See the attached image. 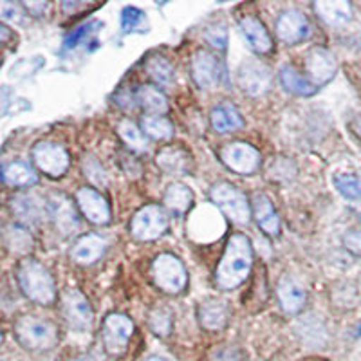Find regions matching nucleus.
I'll return each instance as SVG.
<instances>
[{
	"label": "nucleus",
	"instance_id": "obj_1",
	"mask_svg": "<svg viewBox=\"0 0 361 361\" xmlns=\"http://www.w3.org/2000/svg\"><path fill=\"white\" fill-rule=\"evenodd\" d=\"M251 264H253V250H251L250 238L240 233L233 235L228 240L224 257L217 267L215 280H217L219 288H238L250 275Z\"/></svg>",
	"mask_w": 361,
	"mask_h": 361
},
{
	"label": "nucleus",
	"instance_id": "obj_2",
	"mask_svg": "<svg viewBox=\"0 0 361 361\" xmlns=\"http://www.w3.org/2000/svg\"><path fill=\"white\" fill-rule=\"evenodd\" d=\"M17 279L22 293L29 300L37 302V304L49 305L56 298V288H54L53 276L37 260H20V264L17 267Z\"/></svg>",
	"mask_w": 361,
	"mask_h": 361
},
{
	"label": "nucleus",
	"instance_id": "obj_3",
	"mask_svg": "<svg viewBox=\"0 0 361 361\" xmlns=\"http://www.w3.org/2000/svg\"><path fill=\"white\" fill-rule=\"evenodd\" d=\"M15 334L25 349L49 350L58 343V331L51 322L38 316H24L15 324Z\"/></svg>",
	"mask_w": 361,
	"mask_h": 361
},
{
	"label": "nucleus",
	"instance_id": "obj_4",
	"mask_svg": "<svg viewBox=\"0 0 361 361\" xmlns=\"http://www.w3.org/2000/svg\"><path fill=\"white\" fill-rule=\"evenodd\" d=\"M152 276L157 288L163 289L164 293H170V295H177V293L183 291L186 288V282H188V275H186L183 262L170 253L159 255L154 260Z\"/></svg>",
	"mask_w": 361,
	"mask_h": 361
},
{
	"label": "nucleus",
	"instance_id": "obj_5",
	"mask_svg": "<svg viewBox=\"0 0 361 361\" xmlns=\"http://www.w3.org/2000/svg\"><path fill=\"white\" fill-rule=\"evenodd\" d=\"M169 228V217L164 209L156 204H148L134 215L130 231L137 240H156Z\"/></svg>",
	"mask_w": 361,
	"mask_h": 361
},
{
	"label": "nucleus",
	"instance_id": "obj_6",
	"mask_svg": "<svg viewBox=\"0 0 361 361\" xmlns=\"http://www.w3.org/2000/svg\"><path fill=\"white\" fill-rule=\"evenodd\" d=\"M209 195H212V201L233 222L246 224L250 221V206H247L246 197L235 186L228 183H219L212 188Z\"/></svg>",
	"mask_w": 361,
	"mask_h": 361
},
{
	"label": "nucleus",
	"instance_id": "obj_7",
	"mask_svg": "<svg viewBox=\"0 0 361 361\" xmlns=\"http://www.w3.org/2000/svg\"><path fill=\"white\" fill-rule=\"evenodd\" d=\"M134 333V324L125 314H109L103 322V343L111 356H121L127 350L128 340Z\"/></svg>",
	"mask_w": 361,
	"mask_h": 361
},
{
	"label": "nucleus",
	"instance_id": "obj_8",
	"mask_svg": "<svg viewBox=\"0 0 361 361\" xmlns=\"http://www.w3.org/2000/svg\"><path fill=\"white\" fill-rule=\"evenodd\" d=\"M31 156L38 169L49 177L63 176L69 169V154L66 152V148L56 143L44 141V143L35 145Z\"/></svg>",
	"mask_w": 361,
	"mask_h": 361
},
{
	"label": "nucleus",
	"instance_id": "obj_9",
	"mask_svg": "<svg viewBox=\"0 0 361 361\" xmlns=\"http://www.w3.org/2000/svg\"><path fill=\"white\" fill-rule=\"evenodd\" d=\"M221 159L228 169L243 173V176L253 173L260 166L259 150L247 143H240V141L222 147Z\"/></svg>",
	"mask_w": 361,
	"mask_h": 361
},
{
	"label": "nucleus",
	"instance_id": "obj_10",
	"mask_svg": "<svg viewBox=\"0 0 361 361\" xmlns=\"http://www.w3.org/2000/svg\"><path fill=\"white\" fill-rule=\"evenodd\" d=\"M237 82L238 87L250 96H262L271 87V71L262 62L247 60L238 67Z\"/></svg>",
	"mask_w": 361,
	"mask_h": 361
},
{
	"label": "nucleus",
	"instance_id": "obj_11",
	"mask_svg": "<svg viewBox=\"0 0 361 361\" xmlns=\"http://www.w3.org/2000/svg\"><path fill=\"white\" fill-rule=\"evenodd\" d=\"M63 314L66 320L73 329L85 331L92 324V309L89 305V300L76 289H71L63 295Z\"/></svg>",
	"mask_w": 361,
	"mask_h": 361
},
{
	"label": "nucleus",
	"instance_id": "obj_12",
	"mask_svg": "<svg viewBox=\"0 0 361 361\" xmlns=\"http://www.w3.org/2000/svg\"><path fill=\"white\" fill-rule=\"evenodd\" d=\"M311 33V25L305 15L300 11L289 9L283 11L276 20V35L286 44H298V42L305 40Z\"/></svg>",
	"mask_w": 361,
	"mask_h": 361
},
{
	"label": "nucleus",
	"instance_id": "obj_13",
	"mask_svg": "<svg viewBox=\"0 0 361 361\" xmlns=\"http://www.w3.org/2000/svg\"><path fill=\"white\" fill-rule=\"evenodd\" d=\"M221 63L208 51H197L192 60L193 82L201 89H212L221 82Z\"/></svg>",
	"mask_w": 361,
	"mask_h": 361
},
{
	"label": "nucleus",
	"instance_id": "obj_14",
	"mask_svg": "<svg viewBox=\"0 0 361 361\" xmlns=\"http://www.w3.org/2000/svg\"><path fill=\"white\" fill-rule=\"evenodd\" d=\"M76 202L82 209L83 217L92 224H107L111 221V208L107 201L92 188H82L76 193Z\"/></svg>",
	"mask_w": 361,
	"mask_h": 361
},
{
	"label": "nucleus",
	"instance_id": "obj_15",
	"mask_svg": "<svg viewBox=\"0 0 361 361\" xmlns=\"http://www.w3.org/2000/svg\"><path fill=\"white\" fill-rule=\"evenodd\" d=\"M11 208L17 217L27 224H37L44 221L45 215H49V204H45L37 193H18L11 199Z\"/></svg>",
	"mask_w": 361,
	"mask_h": 361
},
{
	"label": "nucleus",
	"instance_id": "obj_16",
	"mask_svg": "<svg viewBox=\"0 0 361 361\" xmlns=\"http://www.w3.org/2000/svg\"><path fill=\"white\" fill-rule=\"evenodd\" d=\"M305 69L309 73V80L316 87H320L334 78V74H336V60H334V56L329 51L314 49L309 53Z\"/></svg>",
	"mask_w": 361,
	"mask_h": 361
},
{
	"label": "nucleus",
	"instance_id": "obj_17",
	"mask_svg": "<svg viewBox=\"0 0 361 361\" xmlns=\"http://www.w3.org/2000/svg\"><path fill=\"white\" fill-rule=\"evenodd\" d=\"M49 217H53L54 226L63 235L73 233L78 228V217L74 212L73 204L63 195H53L49 201Z\"/></svg>",
	"mask_w": 361,
	"mask_h": 361
},
{
	"label": "nucleus",
	"instance_id": "obj_18",
	"mask_svg": "<svg viewBox=\"0 0 361 361\" xmlns=\"http://www.w3.org/2000/svg\"><path fill=\"white\" fill-rule=\"evenodd\" d=\"M105 247H107L105 238H102L99 235H85L73 246L71 259L82 266H87V264L96 262L105 253Z\"/></svg>",
	"mask_w": 361,
	"mask_h": 361
},
{
	"label": "nucleus",
	"instance_id": "obj_19",
	"mask_svg": "<svg viewBox=\"0 0 361 361\" xmlns=\"http://www.w3.org/2000/svg\"><path fill=\"white\" fill-rule=\"evenodd\" d=\"M251 206H253L255 221L262 228V231H266L267 235H279V215H276L275 208H273L269 199L264 193H255L253 199H251Z\"/></svg>",
	"mask_w": 361,
	"mask_h": 361
},
{
	"label": "nucleus",
	"instance_id": "obj_20",
	"mask_svg": "<svg viewBox=\"0 0 361 361\" xmlns=\"http://www.w3.org/2000/svg\"><path fill=\"white\" fill-rule=\"evenodd\" d=\"M197 316L202 327L208 329V331H219L228 324L230 307L221 300H206L199 305Z\"/></svg>",
	"mask_w": 361,
	"mask_h": 361
},
{
	"label": "nucleus",
	"instance_id": "obj_21",
	"mask_svg": "<svg viewBox=\"0 0 361 361\" xmlns=\"http://www.w3.org/2000/svg\"><path fill=\"white\" fill-rule=\"evenodd\" d=\"M240 31H243L244 38H246V42L250 44V47L255 53L266 54L273 49V42H271L269 33H267L266 27L257 18H243L240 20Z\"/></svg>",
	"mask_w": 361,
	"mask_h": 361
},
{
	"label": "nucleus",
	"instance_id": "obj_22",
	"mask_svg": "<svg viewBox=\"0 0 361 361\" xmlns=\"http://www.w3.org/2000/svg\"><path fill=\"white\" fill-rule=\"evenodd\" d=\"M305 291L298 282H295L289 276H283L279 282V300L283 311L289 314H296L304 309L305 305Z\"/></svg>",
	"mask_w": 361,
	"mask_h": 361
},
{
	"label": "nucleus",
	"instance_id": "obj_23",
	"mask_svg": "<svg viewBox=\"0 0 361 361\" xmlns=\"http://www.w3.org/2000/svg\"><path fill=\"white\" fill-rule=\"evenodd\" d=\"M318 17L331 25H340L353 18V6L345 0H322L312 4Z\"/></svg>",
	"mask_w": 361,
	"mask_h": 361
},
{
	"label": "nucleus",
	"instance_id": "obj_24",
	"mask_svg": "<svg viewBox=\"0 0 361 361\" xmlns=\"http://www.w3.org/2000/svg\"><path fill=\"white\" fill-rule=\"evenodd\" d=\"M157 166L169 176H185L190 170V156L177 147L163 148L156 157Z\"/></svg>",
	"mask_w": 361,
	"mask_h": 361
},
{
	"label": "nucleus",
	"instance_id": "obj_25",
	"mask_svg": "<svg viewBox=\"0 0 361 361\" xmlns=\"http://www.w3.org/2000/svg\"><path fill=\"white\" fill-rule=\"evenodd\" d=\"M280 82H282L283 89L296 96H312L318 90V87L311 80L302 76L293 66H283L280 69Z\"/></svg>",
	"mask_w": 361,
	"mask_h": 361
},
{
	"label": "nucleus",
	"instance_id": "obj_26",
	"mask_svg": "<svg viewBox=\"0 0 361 361\" xmlns=\"http://www.w3.org/2000/svg\"><path fill=\"white\" fill-rule=\"evenodd\" d=\"M193 202V193L188 186L173 183L164 192V206L172 212V214L183 215L190 209Z\"/></svg>",
	"mask_w": 361,
	"mask_h": 361
},
{
	"label": "nucleus",
	"instance_id": "obj_27",
	"mask_svg": "<svg viewBox=\"0 0 361 361\" xmlns=\"http://www.w3.org/2000/svg\"><path fill=\"white\" fill-rule=\"evenodd\" d=\"M135 102L140 103L141 107L147 112H150L152 116H161L169 111L166 96H164L159 89H156V87H141V89L137 90V94H135Z\"/></svg>",
	"mask_w": 361,
	"mask_h": 361
},
{
	"label": "nucleus",
	"instance_id": "obj_28",
	"mask_svg": "<svg viewBox=\"0 0 361 361\" xmlns=\"http://www.w3.org/2000/svg\"><path fill=\"white\" fill-rule=\"evenodd\" d=\"M209 119H212V127L217 132H221V134L233 132L244 125L240 114L233 107H230V105H219V107H215L212 111Z\"/></svg>",
	"mask_w": 361,
	"mask_h": 361
},
{
	"label": "nucleus",
	"instance_id": "obj_29",
	"mask_svg": "<svg viewBox=\"0 0 361 361\" xmlns=\"http://www.w3.org/2000/svg\"><path fill=\"white\" fill-rule=\"evenodd\" d=\"M2 176H4L6 185L9 186H31L37 183L35 170L29 164L20 163V161H15V163H9L8 166H4Z\"/></svg>",
	"mask_w": 361,
	"mask_h": 361
},
{
	"label": "nucleus",
	"instance_id": "obj_30",
	"mask_svg": "<svg viewBox=\"0 0 361 361\" xmlns=\"http://www.w3.org/2000/svg\"><path fill=\"white\" fill-rule=\"evenodd\" d=\"M141 128L154 140H170L173 135V125L163 116H145L141 119Z\"/></svg>",
	"mask_w": 361,
	"mask_h": 361
},
{
	"label": "nucleus",
	"instance_id": "obj_31",
	"mask_svg": "<svg viewBox=\"0 0 361 361\" xmlns=\"http://www.w3.org/2000/svg\"><path fill=\"white\" fill-rule=\"evenodd\" d=\"M118 130H119V135H121V140L125 141V145H127L130 150H135V152H147L148 143L147 140H145L143 132L135 127L132 121H128V119L121 121Z\"/></svg>",
	"mask_w": 361,
	"mask_h": 361
},
{
	"label": "nucleus",
	"instance_id": "obj_32",
	"mask_svg": "<svg viewBox=\"0 0 361 361\" xmlns=\"http://www.w3.org/2000/svg\"><path fill=\"white\" fill-rule=\"evenodd\" d=\"M147 71L150 74V78L156 83L163 87H169L173 82V67L170 66L169 60H164L161 56L150 58L147 62Z\"/></svg>",
	"mask_w": 361,
	"mask_h": 361
},
{
	"label": "nucleus",
	"instance_id": "obj_33",
	"mask_svg": "<svg viewBox=\"0 0 361 361\" xmlns=\"http://www.w3.org/2000/svg\"><path fill=\"white\" fill-rule=\"evenodd\" d=\"M334 186L347 199H361V177L354 173H336Z\"/></svg>",
	"mask_w": 361,
	"mask_h": 361
},
{
	"label": "nucleus",
	"instance_id": "obj_34",
	"mask_svg": "<svg viewBox=\"0 0 361 361\" xmlns=\"http://www.w3.org/2000/svg\"><path fill=\"white\" fill-rule=\"evenodd\" d=\"M4 237L9 250L15 251V253H25V251L31 250V244H33L27 231L24 228H18V226H8Z\"/></svg>",
	"mask_w": 361,
	"mask_h": 361
},
{
	"label": "nucleus",
	"instance_id": "obj_35",
	"mask_svg": "<svg viewBox=\"0 0 361 361\" xmlns=\"http://www.w3.org/2000/svg\"><path fill=\"white\" fill-rule=\"evenodd\" d=\"M150 327L157 336H169L172 333V312L164 307H157L150 312Z\"/></svg>",
	"mask_w": 361,
	"mask_h": 361
},
{
	"label": "nucleus",
	"instance_id": "obj_36",
	"mask_svg": "<svg viewBox=\"0 0 361 361\" xmlns=\"http://www.w3.org/2000/svg\"><path fill=\"white\" fill-rule=\"evenodd\" d=\"M145 24V13L141 9L134 8V6H127V8L121 11V29L125 33H130L135 29L143 27Z\"/></svg>",
	"mask_w": 361,
	"mask_h": 361
},
{
	"label": "nucleus",
	"instance_id": "obj_37",
	"mask_svg": "<svg viewBox=\"0 0 361 361\" xmlns=\"http://www.w3.org/2000/svg\"><path fill=\"white\" fill-rule=\"evenodd\" d=\"M98 22H92V24H85V25H80V27L73 29V33L67 35L66 42H63V47L66 49H73V47H76V45L80 44L82 40H85L87 37L90 35V31H92V27H98Z\"/></svg>",
	"mask_w": 361,
	"mask_h": 361
},
{
	"label": "nucleus",
	"instance_id": "obj_38",
	"mask_svg": "<svg viewBox=\"0 0 361 361\" xmlns=\"http://www.w3.org/2000/svg\"><path fill=\"white\" fill-rule=\"evenodd\" d=\"M85 176H89V179L92 180V183H96V185H102V183H105V172H103V169L99 166L98 163H96L92 157H89V159L85 161Z\"/></svg>",
	"mask_w": 361,
	"mask_h": 361
},
{
	"label": "nucleus",
	"instance_id": "obj_39",
	"mask_svg": "<svg viewBox=\"0 0 361 361\" xmlns=\"http://www.w3.org/2000/svg\"><path fill=\"white\" fill-rule=\"evenodd\" d=\"M343 246L356 257H361V231H350L345 235Z\"/></svg>",
	"mask_w": 361,
	"mask_h": 361
},
{
	"label": "nucleus",
	"instance_id": "obj_40",
	"mask_svg": "<svg viewBox=\"0 0 361 361\" xmlns=\"http://www.w3.org/2000/svg\"><path fill=\"white\" fill-rule=\"evenodd\" d=\"M206 38L209 40V44L215 45V47H219V49H224L226 42H228V38H226V31L222 27L209 29L208 35H206Z\"/></svg>",
	"mask_w": 361,
	"mask_h": 361
},
{
	"label": "nucleus",
	"instance_id": "obj_41",
	"mask_svg": "<svg viewBox=\"0 0 361 361\" xmlns=\"http://www.w3.org/2000/svg\"><path fill=\"white\" fill-rule=\"evenodd\" d=\"M212 361H238V354L235 349H221L215 350Z\"/></svg>",
	"mask_w": 361,
	"mask_h": 361
},
{
	"label": "nucleus",
	"instance_id": "obj_42",
	"mask_svg": "<svg viewBox=\"0 0 361 361\" xmlns=\"http://www.w3.org/2000/svg\"><path fill=\"white\" fill-rule=\"evenodd\" d=\"M2 18H4L6 22L9 20H18V8L15 4H8V2H4L2 4Z\"/></svg>",
	"mask_w": 361,
	"mask_h": 361
},
{
	"label": "nucleus",
	"instance_id": "obj_43",
	"mask_svg": "<svg viewBox=\"0 0 361 361\" xmlns=\"http://www.w3.org/2000/svg\"><path fill=\"white\" fill-rule=\"evenodd\" d=\"M25 8L29 9V11H33L35 15H37V17H40L42 13H44V9L47 8V4H45V2H29V4H25Z\"/></svg>",
	"mask_w": 361,
	"mask_h": 361
},
{
	"label": "nucleus",
	"instance_id": "obj_44",
	"mask_svg": "<svg viewBox=\"0 0 361 361\" xmlns=\"http://www.w3.org/2000/svg\"><path fill=\"white\" fill-rule=\"evenodd\" d=\"M354 130H356V134L361 137V119H357L356 123H354Z\"/></svg>",
	"mask_w": 361,
	"mask_h": 361
},
{
	"label": "nucleus",
	"instance_id": "obj_45",
	"mask_svg": "<svg viewBox=\"0 0 361 361\" xmlns=\"http://www.w3.org/2000/svg\"><path fill=\"white\" fill-rule=\"evenodd\" d=\"M73 361H92L90 357H78V360H73Z\"/></svg>",
	"mask_w": 361,
	"mask_h": 361
},
{
	"label": "nucleus",
	"instance_id": "obj_46",
	"mask_svg": "<svg viewBox=\"0 0 361 361\" xmlns=\"http://www.w3.org/2000/svg\"><path fill=\"white\" fill-rule=\"evenodd\" d=\"M147 361H164L163 357H150V360H147Z\"/></svg>",
	"mask_w": 361,
	"mask_h": 361
}]
</instances>
